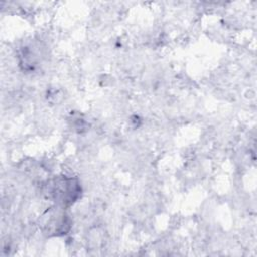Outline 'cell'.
<instances>
[{
  "instance_id": "1",
  "label": "cell",
  "mask_w": 257,
  "mask_h": 257,
  "mask_svg": "<svg viewBox=\"0 0 257 257\" xmlns=\"http://www.w3.org/2000/svg\"><path fill=\"white\" fill-rule=\"evenodd\" d=\"M80 186L75 179L58 177L51 184L50 193L54 200L61 206L72 204L80 194Z\"/></svg>"
}]
</instances>
